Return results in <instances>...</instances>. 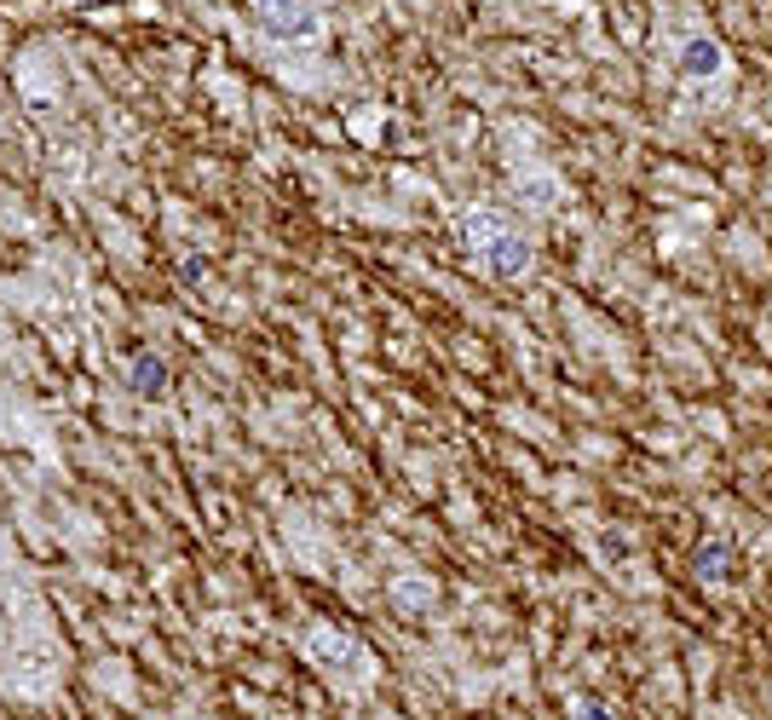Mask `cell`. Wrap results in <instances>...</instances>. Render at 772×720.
Instances as JSON below:
<instances>
[{
	"label": "cell",
	"mask_w": 772,
	"mask_h": 720,
	"mask_svg": "<svg viewBox=\"0 0 772 720\" xmlns=\"http://www.w3.org/2000/svg\"><path fill=\"white\" fill-rule=\"evenodd\" d=\"M577 720H617V715L605 709L600 697H577Z\"/></svg>",
	"instance_id": "obj_8"
},
{
	"label": "cell",
	"mask_w": 772,
	"mask_h": 720,
	"mask_svg": "<svg viewBox=\"0 0 772 720\" xmlns=\"http://www.w3.org/2000/svg\"><path fill=\"white\" fill-rule=\"evenodd\" d=\"M726 70V47L715 41V35H686L680 41V75L686 82H715V75Z\"/></svg>",
	"instance_id": "obj_3"
},
{
	"label": "cell",
	"mask_w": 772,
	"mask_h": 720,
	"mask_svg": "<svg viewBox=\"0 0 772 720\" xmlns=\"http://www.w3.org/2000/svg\"><path fill=\"white\" fill-rule=\"evenodd\" d=\"M161 381H168V375H161V364H156V357H145V364H133V387H138V392H161Z\"/></svg>",
	"instance_id": "obj_6"
},
{
	"label": "cell",
	"mask_w": 772,
	"mask_h": 720,
	"mask_svg": "<svg viewBox=\"0 0 772 720\" xmlns=\"http://www.w3.org/2000/svg\"><path fill=\"white\" fill-rule=\"evenodd\" d=\"M698 583H709V588H726L733 583V565H738V553H733V542L726 536H709V542L698 548Z\"/></svg>",
	"instance_id": "obj_5"
},
{
	"label": "cell",
	"mask_w": 772,
	"mask_h": 720,
	"mask_svg": "<svg viewBox=\"0 0 772 720\" xmlns=\"http://www.w3.org/2000/svg\"><path fill=\"white\" fill-rule=\"evenodd\" d=\"M461 236H467V248H473L496 277H524V271H531V259H536V254H531V236H519V231L507 225L502 213H491V208H473V213H467Z\"/></svg>",
	"instance_id": "obj_1"
},
{
	"label": "cell",
	"mask_w": 772,
	"mask_h": 720,
	"mask_svg": "<svg viewBox=\"0 0 772 720\" xmlns=\"http://www.w3.org/2000/svg\"><path fill=\"white\" fill-rule=\"evenodd\" d=\"M306 651L317 657V663H329V669H340V674H352V669H363V651H358V639H347L340 629H312L306 634Z\"/></svg>",
	"instance_id": "obj_4"
},
{
	"label": "cell",
	"mask_w": 772,
	"mask_h": 720,
	"mask_svg": "<svg viewBox=\"0 0 772 720\" xmlns=\"http://www.w3.org/2000/svg\"><path fill=\"white\" fill-rule=\"evenodd\" d=\"M254 24L266 41H282V47H306L323 35V12L312 0H254Z\"/></svg>",
	"instance_id": "obj_2"
},
{
	"label": "cell",
	"mask_w": 772,
	"mask_h": 720,
	"mask_svg": "<svg viewBox=\"0 0 772 720\" xmlns=\"http://www.w3.org/2000/svg\"><path fill=\"white\" fill-rule=\"evenodd\" d=\"M426 599H433V588L421 576H398V606H426Z\"/></svg>",
	"instance_id": "obj_7"
}]
</instances>
